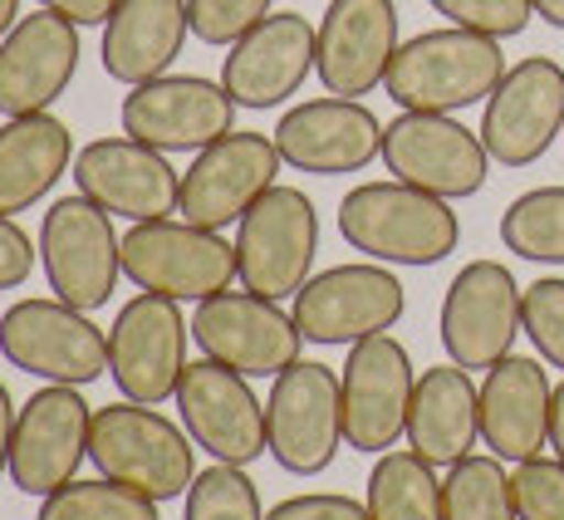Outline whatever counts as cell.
<instances>
[{"instance_id": "cell-25", "label": "cell", "mask_w": 564, "mask_h": 520, "mask_svg": "<svg viewBox=\"0 0 564 520\" xmlns=\"http://www.w3.org/2000/svg\"><path fill=\"white\" fill-rule=\"evenodd\" d=\"M550 373L540 359H520L506 354L501 364L486 368L481 383V442L491 447V457L520 462L540 457L550 447Z\"/></svg>"}, {"instance_id": "cell-17", "label": "cell", "mask_w": 564, "mask_h": 520, "mask_svg": "<svg viewBox=\"0 0 564 520\" xmlns=\"http://www.w3.org/2000/svg\"><path fill=\"white\" fill-rule=\"evenodd\" d=\"M89 427L94 408L69 383H45L30 393V403L15 418V442H10V481L25 496H54L69 486L79 467L89 462Z\"/></svg>"}, {"instance_id": "cell-12", "label": "cell", "mask_w": 564, "mask_h": 520, "mask_svg": "<svg viewBox=\"0 0 564 520\" xmlns=\"http://www.w3.org/2000/svg\"><path fill=\"white\" fill-rule=\"evenodd\" d=\"M187 329L192 319L167 295H133L113 314L108 329V373L128 403H167L177 398L182 368H187Z\"/></svg>"}, {"instance_id": "cell-44", "label": "cell", "mask_w": 564, "mask_h": 520, "mask_svg": "<svg viewBox=\"0 0 564 520\" xmlns=\"http://www.w3.org/2000/svg\"><path fill=\"white\" fill-rule=\"evenodd\" d=\"M20 25V0H0V40Z\"/></svg>"}, {"instance_id": "cell-6", "label": "cell", "mask_w": 564, "mask_h": 520, "mask_svg": "<svg viewBox=\"0 0 564 520\" xmlns=\"http://www.w3.org/2000/svg\"><path fill=\"white\" fill-rule=\"evenodd\" d=\"M314 256H319V212L300 187H270L236 231V266L241 290L265 300H295L305 290Z\"/></svg>"}, {"instance_id": "cell-10", "label": "cell", "mask_w": 564, "mask_h": 520, "mask_svg": "<svg viewBox=\"0 0 564 520\" xmlns=\"http://www.w3.org/2000/svg\"><path fill=\"white\" fill-rule=\"evenodd\" d=\"M192 339L206 359L246 378H280L290 364H300L305 334L295 314L280 310V300H265L256 290H221L192 310Z\"/></svg>"}, {"instance_id": "cell-37", "label": "cell", "mask_w": 564, "mask_h": 520, "mask_svg": "<svg viewBox=\"0 0 564 520\" xmlns=\"http://www.w3.org/2000/svg\"><path fill=\"white\" fill-rule=\"evenodd\" d=\"M520 520H564V462L530 457L511 472Z\"/></svg>"}, {"instance_id": "cell-21", "label": "cell", "mask_w": 564, "mask_h": 520, "mask_svg": "<svg viewBox=\"0 0 564 520\" xmlns=\"http://www.w3.org/2000/svg\"><path fill=\"white\" fill-rule=\"evenodd\" d=\"M319 64V30L295 10H270L265 20L241 35L221 59V84L236 108H280L290 94L305 89Z\"/></svg>"}, {"instance_id": "cell-28", "label": "cell", "mask_w": 564, "mask_h": 520, "mask_svg": "<svg viewBox=\"0 0 564 520\" xmlns=\"http://www.w3.org/2000/svg\"><path fill=\"white\" fill-rule=\"evenodd\" d=\"M74 167V133L54 113L0 123V216L30 212Z\"/></svg>"}, {"instance_id": "cell-30", "label": "cell", "mask_w": 564, "mask_h": 520, "mask_svg": "<svg viewBox=\"0 0 564 520\" xmlns=\"http://www.w3.org/2000/svg\"><path fill=\"white\" fill-rule=\"evenodd\" d=\"M506 251L535 266H564V187L520 192L501 216Z\"/></svg>"}, {"instance_id": "cell-34", "label": "cell", "mask_w": 564, "mask_h": 520, "mask_svg": "<svg viewBox=\"0 0 564 520\" xmlns=\"http://www.w3.org/2000/svg\"><path fill=\"white\" fill-rule=\"evenodd\" d=\"M275 0H187V25L202 45L231 50L241 35H251L260 20L270 15Z\"/></svg>"}, {"instance_id": "cell-31", "label": "cell", "mask_w": 564, "mask_h": 520, "mask_svg": "<svg viewBox=\"0 0 564 520\" xmlns=\"http://www.w3.org/2000/svg\"><path fill=\"white\" fill-rule=\"evenodd\" d=\"M442 511L447 520H520L501 457H462L457 467H447Z\"/></svg>"}, {"instance_id": "cell-43", "label": "cell", "mask_w": 564, "mask_h": 520, "mask_svg": "<svg viewBox=\"0 0 564 520\" xmlns=\"http://www.w3.org/2000/svg\"><path fill=\"white\" fill-rule=\"evenodd\" d=\"M530 6H535V15L545 20V25L564 30V0H530Z\"/></svg>"}, {"instance_id": "cell-7", "label": "cell", "mask_w": 564, "mask_h": 520, "mask_svg": "<svg viewBox=\"0 0 564 520\" xmlns=\"http://www.w3.org/2000/svg\"><path fill=\"white\" fill-rule=\"evenodd\" d=\"M270 457L290 476H319L344 447V378L329 364H290L265 398Z\"/></svg>"}, {"instance_id": "cell-15", "label": "cell", "mask_w": 564, "mask_h": 520, "mask_svg": "<svg viewBox=\"0 0 564 520\" xmlns=\"http://www.w3.org/2000/svg\"><path fill=\"white\" fill-rule=\"evenodd\" d=\"M383 167L408 187H422L442 202L476 197L491 177V153L452 113H398L383 123Z\"/></svg>"}, {"instance_id": "cell-40", "label": "cell", "mask_w": 564, "mask_h": 520, "mask_svg": "<svg viewBox=\"0 0 564 520\" xmlns=\"http://www.w3.org/2000/svg\"><path fill=\"white\" fill-rule=\"evenodd\" d=\"M40 10H54V15L74 20V25H108V15L118 10V0H35Z\"/></svg>"}, {"instance_id": "cell-32", "label": "cell", "mask_w": 564, "mask_h": 520, "mask_svg": "<svg viewBox=\"0 0 564 520\" xmlns=\"http://www.w3.org/2000/svg\"><path fill=\"white\" fill-rule=\"evenodd\" d=\"M158 506L162 501H153V496L99 476V481L59 486L54 496H45V506H40L35 520H162Z\"/></svg>"}, {"instance_id": "cell-4", "label": "cell", "mask_w": 564, "mask_h": 520, "mask_svg": "<svg viewBox=\"0 0 564 520\" xmlns=\"http://www.w3.org/2000/svg\"><path fill=\"white\" fill-rule=\"evenodd\" d=\"M123 275L138 290L167 295L177 305H202V300L221 295L241 280L236 266V241H226L221 231H206L192 221H133L123 236Z\"/></svg>"}, {"instance_id": "cell-9", "label": "cell", "mask_w": 564, "mask_h": 520, "mask_svg": "<svg viewBox=\"0 0 564 520\" xmlns=\"http://www.w3.org/2000/svg\"><path fill=\"white\" fill-rule=\"evenodd\" d=\"M408 310V290L378 260H359V266H329L305 280L295 295V324L310 344L324 349H344V344L388 334Z\"/></svg>"}, {"instance_id": "cell-16", "label": "cell", "mask_w": 564, "mask_h": 520, "mask_svg": "<svg viewBox=\"0 0 564 520\" xmlns=\"http://www.w3.org/2000/svg\"><path fill=\"white\" fill-rule=\"evenodd\" d=\"M481 143L501 167H530L564 138V64L550 54H530L506 69L481 113Z\"/></svg>"}, {"instance_id": "cell-1", "label": "cell", "mask_w": 564, "mask_h": 520, "mask_svg": "<svg viewBox=\"0 0 564 520\" xmlns=\"http://www.w3.org/2000/svg\"><path fill=\"white\" fill-rule=\"evenodd\" d=\"M339 236L378 266H442L462 241L452 202L408 182H364L339 202Z\"/></svg>"}, {"instance_id": "cell-18", "label": "cell", "mask_w": 564, "mask_h": 520, "mask_svg": "<svg viewBox=\"0 0 564 520\" xmlns=\"http://www.w3.org/2000/svg\"><path fill=\"white\" fill-rule=\"evenodd\" d=\"M285 167L275 138L265 133H226L221 143L202 148L192 167L182 172L177 216L206 231L241 226V216L275 187V172Z\"/></svg>"}, {"instance_id": "cell-24", "label": "cell", "mask_w": 564, "mask_h": 520, "mask_svg": "<svg viewBox=\"0 0 564 520\" xmlns=\"http://www.w3.org/2000/svg\"><path fill=\"white\" fill-rule=\"evenodd\" d=\"M79 25L54 10L20 15V25L0 40V118L50 113V104L79 74Z\"/></svg>"}, {"instance_id": "cell-26", "label": "cell", "mask_w": 564, "mask_h": 520, "mask_svg": "<svg viewBox=\"0 0 564 520\" xmlns=\"http://www.w3.org/2000/svg\"><path fill=\"white\" fill-rule=\"evenodd\" d=\"M187 0H118L104 25V74L123 89L162 79L187 45Z\"/></svg>"}, {"instance_id": "cell-2", "label": "cell", "mask_w": 564, "mask_h": 520, "mask_svg": "<svg viewBox=\"0 0 564 520\" xmlns=\"http://www.w3.org/2000/svg\"><path fill=\"white\" fill-rule=\"evenodd\" d=\"M501 79H506L501 40L447 25V30H422L408 45H398L383 89L408 113H457V108L486 104Z\"/></svg>"}, {"instance_id": "cell-19", "label": "cell", "mask_w": 564, "mask_h": 520, "mask_svg": "<svg viewBox=\"0 0 564 520\" xmlns=\"http://www.w3.org/2000/svg\"><path fill=\"white\" fill-rule=\"evenodd\" d=\"M344 442L354 452H373L383 457L398 437H408V408H412V373L408 349L393 334H373V339L349 344L344 359Z\"/></svg>"}, {"instance_id": "cell-8", "label": "cell", "mask_w": 564, "mask_h": 520, "mask_svg": "<svg viewBox=\"0 0 564 520\" xmlns=\"http://www.w3.org/2000/svg\"><path fill=\"white\" fill-rule=\"evenodd\" d=\"M0 354L20 373L84 388L108 373V334L64 300H15L0 314Z\"/></svg>"}, {"instance_id": "cell-41", "label": "cell", "mask_w": 564, "mask_h": 520, "mask_svg": "<svg viewBox=\"0 0 564 520\" xmlns=\"http://www.w3.org/2000/svg\"><path fill=\"white\" fill-rule=\"evenodd\" d=\"M15 418H20V408L10 403L6 383H0V476L10 472V442H15Z\"/></svg>"}, {"instance_id": "cell-14", "label": "cell", "mask_w": 564, "mask_h": 520, "mask_svg": "<svg viewBox=\"0 0 564 520\" xmlns=\"http://www.w3.org/2000/svg\"><path fill=\"white\" fill-rule=\"evenodd\" d=\"M118 123L128 138L158 148V153H202L236 133V99L226 94L221 79L202 74H162V79L133 84Z\"/></svg>"}, {"instance_id": "cell-38", "label": "cell", "mask_w": 564, "mask_h": 520, "mask_svg": "<svg viewBox=\"0 0 564 520\" xmlns=\"http://www.w3.org/2000/svg\"><path fill=\"white\" fill-rule=\"evenodd\" d=\"M265 520H368V506L339 491H310V496H285L280 506H270Z\"/></svg>"}, {"instance_id": "cell-22", "label": "cell", "mask_w": 564, "mask_h": 520, "mask_svg": "<svg viewBox=\"0 0 564 520\" xmlns=\"http://www.w3.org/2000/svg\"><path fill=\"white\" fill-rule=\"evenodd\" d=\"M275 148L285 167L310 172V177H344V172H364L373 158H383V123L364 99H324L295 104L275 123Z\"/></svg>"}, {"instance_id": "cell-42", "label": "cell", "mask_w": 564, "mask_h": 520, "mask_svg": "<svg viewBox=\"0 0 564 520\" xmlns=\"http://www.w3.org/2000/svg\"><path fill=\"white\" fill-rule=\"evenodd\" d=\"M550 447L564 462V378L555 383V393H550Z\"/></svg>"}, {"instance_id": "cell-13", "label": "cell", "mask_w": 564, "mask_h": 520, "mask_svg": "<svg viewBox=\"0 0 564 520\" xmlns=\"http://www.w3.org/2000/svg\"><path fill=\"white\" fill-rule=\"evenodd\" d=\"M177 413L187 437L197 442L212 462L226 467H251L270 452L265 403L256 398L251 378L216 359H192L177 383Z\"/></svg>"}, {"instance_id": "cell-20", "label": "cell", "mask_w": 564, "mask_h": 520, "mask_svg": "<svg viewBox=\"0 0 564 520\" xmlns=\"http://www.w3.org/2000/svg\"><path fill=\"white\" fill-rule=\"evenodd\" d=\"M74 187L89 202H99L108 216L123 221H162L177 212L182 172L167 153L138 143V138H94L74 153Z\"/></svg>"}, {"instance_id": "cell-5", "label": "cell", "mask_w": 564, "mask_h": 520, "mask_svg": "<svg viewBox=\"0 0 564 520\" xmlns=\"http://www.w3.org/2000/svg\"><path fill=\"white\" fill-rule=\"evenodd\" d=\"M40 266L54 300L84 314L104 310L123 275V236L113 231V216L84 192L59 197L40 221Z\"/></svg>"}, {"instance_id": "cell-29", "label": "cell", "mask_w": 564, "mask_h": 520, "mask_svg": "<svg viewBox=\"0 0 564 520\" xmlns=\"http://www.w3.org/2000/svg\"><path fill=\"white\" fill-rule=\"evenodd\" d=\"M368 520H447L437 467L417 452H383L368 472Z\"/></svg>"}, {"instance_id": "cell-33", "label": "cell", "mask_w": 564, "mask_h": 520, "mask_svg": "<svg viewBox=\"0 0 564 520\" xmlns=\"http://www.w3.org/2000/svg\"><path fill=\"white\" fill-rule=\"evenodd\" d=\"M182 520H265V511H260V491L246 467L212 462L187 486V516Z\"/></svg>"}, {"instance_id": "cell-23", "label": "cell", "mask_w": 564, "mask_h": 520, "mask_svg": "<svg viewBox=\"0 0 564 520\" xmlns=\"http://www.w3.org/2000/svg\"><path fill=\"white\" fill-rule=\"evenodd\" d=\"M398 6L393 0H329L319 20V74L324 94L364 99L388 79L398 54Z\"/></svg>"}, {"instance_id": "cell-36", "label": "cell", "mask_w": 564, "mask_h": 520, "mask_svg": "<svg viewBox=\"0 0 564 520\" xmlns=\"http://www.w3.org/2000/svg\"><path fill=\"white\" fill-rule=\"evenodd\" d=\"M437 15H447V25L476 30V35H491V40H511L530 25L535 6L530 0H427Z\"/></svg>"}, {"instance_id": "cell-39", "label": "cell", "mask_w": 564, "mask_h": 520, "mask_svg": "<svg viewBox=\"0 0 564 520\" xmlns=\"http://www.w3.org/2000/svg\"><path fill=\"white\" fill-rule=\"evenodd\" d=\"M35 260H40V241H30V231H20L15 216H0V290L25 285Z\"/></svg>"}, {"instance_id": "cell-35", "label": "cell", "mask_w": 564, "mask_h": 520, "mask_svg": "<svg viewBox=\"0 0 564 520\" xmlns=\"http://www.w3.org/2000/svg\"><path fill=\"white\" fill-rule=\"evenodd\" d=\"M525 334L550 368H564V280L560 275L525 285Z\"/></svg>"}, {"instance_id": "cell-27", "label": "cell", "mask_w": 564, "mask_h": 520, "mask_svg": "<svg viewBox=\"0 0 564 520\" xmlns=\"http://www.w3.org/2000/svg\"><path fill=\"white\" fill-rule=\"evenodd\" d=\"M476 437H481V388L471 383V373L462 364L427 368L412 388L408 447L432 467H457L462 457H471Z\"/></svg>"}, {"instance_id": "cell-3", "label": "cell", "mask_w": 564, "mask_h": 520, "mask_svg": "<svg viewBox=\"0 0 564 520\" xmlns=\"http://www.w3.org/2000/svg\"><path fill=\"white\" fill-rule=\"evenodd\" d=\"M197 442L187 427L162 418L148 403H108L94 408L89 427V462L108 481H123L133 491L153 496V501H177L187 486L197 481Z\"/></svg>"}, {"instance_id": "cell-11", "label": "cell", "mask_w": 564, "mask_h": 520, "mask_svg": "<svg viewBox=\"0 0 564 520\" xmlns=\"http://www.w3.org/2000/svg\"><path fill=\"white\" fill-rule=\"evenodd\" d=\"M437 329L447 359L462 364L466 373L501 364L525 334V290L501 260H471L442 295Z\"/></svg>"}]
</instances>
